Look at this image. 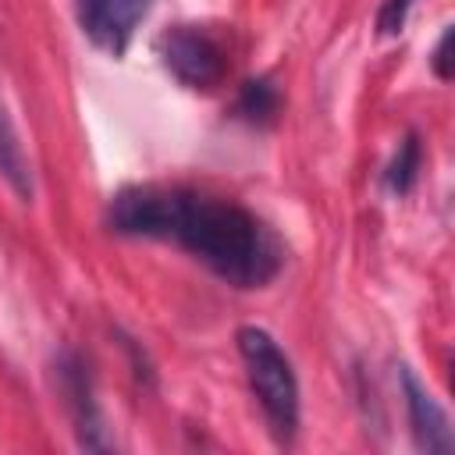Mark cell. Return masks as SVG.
<instances>
[{
    "mask_svg": "<svg viewBox=\"0 0 455 455\" xmlns=\"http://www.w3.org/2000/svg\"><path fill=\"white\" fill-rule=\"evenodd\" d=\"M107 224L117 235L171 238L235 288H259L281 267L277 238L238 203L192 188L135 185L110 199Z\"/></svg>",
    "mask_w": 455,
    "mask_h": 455,
    "instance_id": "1",
    "label": "cell"
},
{
    "mask_svg": "<svg viewBox=\"0 0 455 455\" xmlns=\"http://www.w3.org/2000/svg\"><path fill=\"white\" fill-rule=\"evenodd\" d=\"M238 352L245 359L249 384L259 398V409L270 423V434L277 444H291L299 430V380L281 352V345L263 327H242L238 331Z\"/></svg>",
    "mask_w": 455,
    "mask_h": 455,
    "instance_id": "2",
    "label": "cell"
},
{
    "mask_svg": "<svg viewBox=\"0 0 455 455\" xmlns=\"http://www.w3.org/2000/svg\"><path fill=\"white\" fill-rule=\"evenodd\" d=\"M160 60L188 89H213V85H220V78L228 71V57H224L220 43L196 25L171 28L160 39Z\"/></svg>",
    "mask_w": 455,
    "mask_h": 455,
    "instance_id": "3",
    "label": "cell"
},
{
    "mask_svg": "<svg viewBox=\"0 0 455 455\" xmlns=\"http://www.w3.org/2000/svg\"><path fill=\"white\" fill-rule=\"evenodd\" d=\"M149 7L153 0H78V25L100 50L121 57Z\"/></svg>",
    "mask_w": 455,
    "mask_h": 455,
    "instance_id": "4",
    "label": "cell"
},
{
    "mask_svg": "<svg viewBox=\"0 0 455 455\" xmlns=\"http://www.w3.org/2000/svg\"><path fill=\"white\" fill-rule=\"evenodd\" d=\"M398 377H402V395H405V409H409L416 448L419 451H434V455L451 451L455 441H451V427H448L444 409L430 398V391L416 380V373L409 366H398Z\"/></svg>",
    "mask_w": 455,
    "mask_h": 455,
    "instance_id": "5",
    "label": "cell"
},
{
    "mask_svg": "<svg viewBox=\"0 0 455 455\" xmlns=\"http://www.w3.org/2000/svg\"><path fill=\"white\" fill-rule=\"evenodd\" d=\"M60 387L68 395L78 441L85 448H107L110 441L103 437V419H100V409H96V398H92V387H89V373L82 370V363L75 355H68L60 363Z\"/></svg>",
    "mask_w": 455,
    "mask_h": 455,
    "instance_id": "6",
    "label": "cell"
},
{
    "mask_svg": "<svg viewBox=\"0 0 455 455\" xmlns=\"http://www.w3.org/2000/svg\"><path fill=\"white\" fill-rule=\"evenodd\" d=\"M0 174L11 181V188L28 199L32 196V174H28V160H25V149L18 142V132L11 124V114L0 100Z\"/></svg>",
    "mask_w": 455,
    "mask_h": 455,
    "instance_id": "7",
    "label": "cell"
},
{
    "mask_svg": "<svg viewBox=\"0 0 455 455\" xmlns=\"http://www.w3.org/2000/svg\"><path fill=\"white\" fill-rule=\"evenodd\" d=\"M281 107V96L274 89L270 78H249L242 85V96H238V114L249 117V121H270Z\"/></svg>",
    "mask_w": 455,
    "mask_h": 455,
    "instance_id": "8",
    "label": "cell"
},
{
    "mask_svg": "<svg viewBox=\"0 0 455 455\" xmlns=\"http://www.w3.org/2000/svg\"><path fill=\"white\" fill-rule=\"evenodd\" d=\"M416 171H419V139L416 135H405L398 142V153L395 160L387 164V174H384V185L395 192V196H405L416 181Z\"/></svg>",
    "mask_w": 455,
    "mask_h": 455,
    "instance_id": "9",
    "label": "cell"
},
{
    "mask_svg": "<svg viewBox=\"0 0 455 455\" xmlns=\"http://www.w3.org/2000/svg\"><path fill=\"white\" fill-rule=\"evenodd\" d=\"M409 7H412V0H384L380 11H377V32L380 36H398L402 25H405Z\"/></svg>",
    "mask_w": 455,
    "mask_h": 455,
    "instance_id": "10",
    "label": "cell"
},
{
    "mask_svg": "<svg viewBox=\"0 0 455 455\" xmlns=\"http://www.w3.org/2000/svg\"><path fill=\"white\" fill-rule=\"evenodd\" d=\"M451 28H444L441 32V39H437V50H434V75L437 78H451Z\"/></svg>",
    "mask_w": 455,
    "mask_h": 455,
    "instance_id": "11",
    "label": "cell"
}]
</instances>
